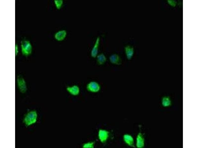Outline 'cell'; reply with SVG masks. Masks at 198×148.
<instances>
[{
	"label": "cell",
	"mask_w": 198,
	"mask_h": 148,
	"mask_svg": "<svg viewBox=\"0 0 198 148\" xmlns=\"http://www.w3.org/2000/svg\"><path fill=\"white\" fill-rule=\"evenodd\" d=\"M38 114L36 111L32 110L28 112L25 116L23 122L26 127L36 123L37 121Z\"/></svg>",
	"instance_id": "6da1fadb"
},
{
	"label": "cell",
	"mask_w": 198,
	"mask_h": 148,
	"mask_svg": "<svg viewBox=\"0 0 198 148\" xmlns=\"http://www.w3.org/2000/svg\"><path fill=\"white\" fill-rule=\"evenodd\" d=\"M21 52L22 54L25 56H28L31 53L32 47L30 41L28 40H24L21 42Z\"/></svg>",
	"instance_id": "7a4b0ae2"
},
{
	"label": "cell",
	"mask_w": 198,
	"mask_h": 148,
	"mask_svg": "<svg viewBox=\"0 0 198 148\" xmlns=\"http://www.w3.org/2000/svg\"><path fill=\"white\" fill-rule=\"evenodd\" d=\"M86 89L89 92L94 93H97L100 91L101 86L97 82L95 81H92L87 84Z\"/></svg>",
	"instance_id": "3957f363"
},
{
	"label": "cell",
	"mask_w": 198,
	"mask_h": 148,
	"mask_svg": "<svg viewBox=\"0 0 198 148\" xmlns=\"http://www.w3.org/2000/svg\"><path fill=\"white\" fill-rule=\"evenodd\" d=\"M17 85L21 92L24 93L27 90V87L25 81L21 76H18L17 79Z\"/></svg>",
	"instance_id": "277c9868"
},
{
	"label": "cell",
	"mask_w": 198,
	"mask_h": 148,
	"mask_svg": "<svg viewBox=\"0 0 198 148\" xmlns=\"http://www.w3.org/2000/svg\"><path fill=\"white\" fill-rule=\"evenodd\" d=\"M109 136V132L107 130L99 129L98 132V136L100 141L102 143H105L107 140Z\"/></svg>",
	"instance_id": "5b68a950"
},
{
	"label": "cell",
	"mask_w": 198,
	"mask_h": 148,
	"mask_svg": "<svg viewBox=\"0 0 198 148\" xmlns=\"http://www.w3.org/2000/svg\"><path fill=\"white\" fill-rule=\"evenodd\" d=\"M109 59L111 63L116 65H120L122 63L121 58L119 55L116 54H114L110 55Z\"/></svg>",
	"instance_id": "8992f818"
},
{
	"label": "cell",
	"mask_w": 198,
	"mask_h": 148,
	"mask_svg": "<svg viewBox=\"0 0 198 148\" xmlns=\"http://www.w3.org/2000/svg\"><path fill=\"white\" fill-rule=\"evenodd\" d=\"M100 41V38L98 37L97 38L91 52V56L93 58H96L99 52V47Z\"/></svg>",
	"instance_id": "52a82bcc"
},
{
	"label": "cell",
	"mask_w": 198,
	"mask_h": 148,
	"mask_svg": "<svg viewBox=\"0 0 198 148\" xmlns=\"http://www.w3.org/2000/svg\"><path fill=\"white\" fill-rule=\"evenodd\" d=\"M67 91L70 94L74 96L78 95L80 93V89L77 85L68 86L66 88Z\"/></svg>",
	"instance_id": "ba28073f"
},
{
	"label": "cell",
	"mask_w": 198,
	"mask_h": 148,
	"mask_svg": "<svg viewBox=\"0 0 198 148\" xmlns=\"http://www.w3.org/2000/svg\"><path fill=\"white\" fill-rule=\"evenodd\" d=\"M67 33L65 30H59L56 32L54 34V37L57 41H61L65 39L66 37Z\"/></svg>",
	"instance_id": "9c48e42d"
},
{
	"label": "cell",
	"mask_w": 198,
	"mask_h": 148,
	"mask_svg": "<svg viewBox=\"0 0 198 148\" xmlns=\"http://www.w3.org/2000/svg\"><path fill=\"white\" fill-rule=\"evenodd\" d=\"M124 50L127 59L129 60H131L134 54V49L133 47L130 45H127L124 47Z\"/></svg>",
	"instance_id": "30bf717a"
},
{
	"label": "cell",
	"mask_w": 198,
	"mask_h": 148,
	"mask_svg": "<svg viewBox=\"0 0 198 148\" xmlns=\"http://www.w3.org/2000/svg\"><path fill=\"white\" fill-rule=\"evenodd\" d=\"M145 145V139L142 134L139 133L136 137V146L138 148H143Z\"/></svg>",
	"instance_id": "8fae6325"
},
{
	"label": "cell",
	"mask_w": 198,
	"mask_h": 148,
	"mask_svg": "<svg viewBox=\"0 0 198 148\" xmlns=\"http://www.w3.org/2000/svg\"><path fill=\"white\" fill-rule=\"evenodd\" d=\"M124 142L127 145L131 147H135L134 141L133 137L129 134H125L123 136Z\"/></svg>",
	"instance_id": "7c38bea8"
},
{
	"label": "cell",
	"mask_w": 198,
	"mask_h": 148,
	"mask_svg": "<svg viewBox=\"0 0 198 148\" xmlns=\"http://www.w3.org/2000/svg\"><path fill=\"white\" fill-rule=\"evenodd\" d=\"M96 58L97 63L99 65H103L106 62L107 60L106 56L102 53L98 54Z\"/></svg>",
	"instance_id": "4fadbf2b"
},
{
	"label": "cell",
	"mask_w": 198,
	"mask_h": 148,
	"mask_svg": "<svg viewBox=\"0 0 198 148\" xmlns=\"http://www.w3.org/2000/svg\"><path fill=\"white\" fill-rule=\"evenodd\" d=\"M162 106L165 107L170 106L171 104V101L169 98L165 97L162 100Z\"/></svg>",
	"instance_id": "5bb4252c"
},
{
	"label": "cell",
	"mask_w": 198,
	"mask_h": 148,
	"mask_svg": "<svg viewBox=\"0 0 198 148\" xmlns=\"http://www.w3.org/2000/svg\"><path fill=\"white\" fill-rule=\"evenodd\" d=\"M54 2L56 8L59 10L62 6L63 1V0H54Z\"/></svg>",
	"instance_id": "9a60e30c"
},
{
	"label": "cell",
	"mask_w": 198,
	"mask_h": 148,
	"mask_svg": "<svg viewBox=\"0 0 198 148\" xmlns=\"http://www.w3.org/2000/svg\"><path fill=\"white\" fill-rule=\"evenodd\" d=\"M94 145L95 143L94 142H90L85 143L82 147L83 148H93Z\"/></svg>",
	"instance_id": "2e32d148"
},
{
	"label": "cell",
	"mask_w": 198,
	"mask_h": 148,
	"mask_svg": "<svg viewBox=\"0 0 198 148\" xmlns=\"http://www.w3.org/2000/svg\"><path fill=\"white\" fill-rule=\"evenodd\" d=\"M19 53V48L18 45L16 44L15 45V54L17 56Z\"/></svg>",
	"instance_id": "e0dca14e"
}]
</instances>
